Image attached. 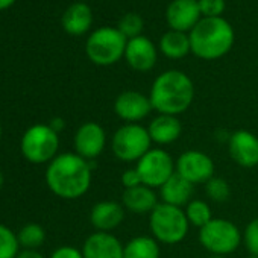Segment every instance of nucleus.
Here are the masks:
<instances>
[{
    "label": "nucleus",
    "instance_id": "19",
    "mask_svg": "<svg viewBox=\"0 0 258 258\" xmlns=\"http://www.w3.org/2000/svg\"><path fill=\"white\" fill-rule=\"evenodd\" d=\"M195 185L176 172L160 188V196L164 204L184 208L193 198Z\"/></svg>",
    "mask_w": 258,
    "mask_h": 258
},
{
    "label": "nucleus",
    "instance_id": "27",
    "mask_svg": "<svg viewBox=\"0 0 258 258\" xmlns=\"http://www.w3.org/2000/svg\"><path fill=\"white\" fill-rule=\"evenodd\" d=\"M205 193L207 196L214 201V202H225L229 199L231 195V187L226 179L223 178H216L213 176L207 184H205Z\"/></svg>",
    "mask_w": 258,
    "mask_h": 258
},
{
    "label": "nucleus",
    "instance_id": "22",
    "mask_svg": "<svg viewBox=\"0 0 258 258\" xmlns=\"http://www.w3.org/2000/svg\"><path fill=\"white\" fill-rule=\"evenodd\" d=\"M123 258H160V244L154 237H134L124 244Z\"/></svg>",
    "mask_w": 258,
    "mask_h": 258
},
{
    "label": "nucleus",
    "instance_id": "14",
    "mask_svg": "<svg viewBox=\"0 0 258 258\" xmlns=\"http://www.w3.org/2000/svg\"><path fill=\"white\" fill-rule=\"evenodd\" d=\"M123 244L111 232H94L91 234L84 246V258H123Z\"/></svg>",
    "mask_w": 258,
    "mask_h": 258
},
{
    "label": "nucleus",
    "instance_id": "35",
    "mask_svg": "<svg viewBox=\"0 0 258 258\" xmlns=\"http://www.w3.org/2000/svg\"><path fill=\"white\" fill-rule=\"evenodd\" d=\"M14 2H16V0H0V11L10 8Z\"/></svg>",
    "mask_w": 258,
    "mask_h": 258
},
{
    "label": "nucleus",
    "instance_id": "16",
    "mask_svg": "<svg viewBox=\"0 0 258 258\" xmlns=\"http://www.w3.org/2000/svg\"><path fill=\"white\" fill-rule=\"evenodd\" d=\"M199 2L196 0H173L167 10V22L173 31L185 32L199 23Z\"/></svg>",
    "mask_w": 258,
    "mask_h": 258
},
{
    "label": "nucleus",
    "instance_id": "5",
    "mask_svg": "<svg viewBox=\"0 0 258 258\" xmlns=\"http://www.w3.org/2000/svg\"><path fill=\"white\" fill-rule=\"evenodd\" d=\"M148 127L139 123H126L112 136L111 149L115 158L124 163H139L152 148Z\"/></svg>",
    "mask_w": 258,
    "mask_h": 258
},
{
    "label": "nucleus",
    "instance_id": "11",
    "mask_svg": "<svg viewBox=\"0 0 258 258\" xmlns=\"http://www.w3.org/2000/svg\"><path fill=\"white\" fill-rule=\"evenodd\" d=\"M75 151L87 161L97 158L106 146L105 129L96 121H85L79 126L75 136Z\"/></svg>",
    "mask_w": 258,
    "mask_h": 258
},
{
    "label": "nucleus",
    "instance_id": "4",
    "mask_svg": "<svg viewBox=\"0 0 258 258\" xmlns=\"http://www.w3.org/2000/svg\"><path fill=\"white\" fill-rule=\"evenodd\" d=\"M149 226L154 238L158 243L176 244L185 238L190 223L187 220L184 208L161 202L151 213Z\"/></svg>",
    "mask_w": 258,
    "mask_h": 258
},
{
    "label": "nucleus",
    "instance_id": "28",
    "mask_svg": "<svg viewBox=\"0 0 258 258\" xmlns=\"http://www.w3.org/2000/svg\"><path fill=\"white\" fill-rule=\"evenodd\" d=\"M118 31L127 38H136L140 37V32L143 31V20L139 14H126L120 23H118Z\"/></svg>",
    "mask_w": 258,
    "mask_h": 258
},
{
    "label": "nucleus",
    "instance_id": "6",
    "mask_svg": "<svg viewBox=\"0 0 258 258\" xmlns=\"http://www.w3.org/2000/svg\"><path fill=\"white\" fill-rule=\"evenodd\" d=\"M20 149L23 157L32 164L50 163L59 149V136L49 124H34L23 134Z\"/></svg>",
    "mask_w": 258,
    "mask_h": 258
},
{
    "label": "nucleus",
    "instance_id": "26",
    "mask_svg": "<svg viewBox=\"0 0 258 258\" xmlns=\"http://www.w3.org/2000/svg\"><path fill=\"white\" fill-rule=\"evenodd\" d=\"M20 252V241L17 234L5 226L0 225V258H17Z\"/></svg>",
    "mask_w": 258,
    "mask_h": 258
},
{
    "label": "nucleus",
    "instance_id": "9",
    "mask_svg": "<svg viewBox=\"0 0 258 258\" xmlns=\"http://www.w3.org/2000/svg\"><path fill=\"white\" fill-rule=\"evenodd\" d=\"M145 185L151 188H161L164 182L176 172L175 161L169 152L160 148L151 149L136 166Z\"/></svg>",
    "mask_w": 258,
    "mask_h": 258
},
{
    "label": "nucleus",
    "instance_id": "37",
    "mask_svg": "<svg viewBox=\"0 0 258 258\" xmlns=\"http://www.w3.org/2000/svg\"><path fill=\"white\" fill-rule=\"evenodd\" d=\"M210 258H225V256H220V255H213V256H210Z\"/></svg>",
    "mask_w": 258,
    "mask_h": 258
},
{
    "label": "nucleus",
    "instance_id": "8",
    "mask_svg": "<svg viewBox=\"0 0 258 258\" xmlns=\"http://www.w3.org/2000/svg\"><path fill=\"white\" fill-rule=\"evenodd\" d=\"M126 37L114 28H100L87 41V55L97 66L117 62L126 50Z\"/></svg>",
    "mask_w": 258,
    "mask_h": 258
},
{
    "label": "nucleus",
    "instance_id": "1",
    "mask_svg": "<svg viewBox=\"0 0 258 258\" xmlns=\"http://www.w3.org/2000/svg\"><path fill=\"white\" fill-rule=\"evenodd\" d=\"M91 164L78 154L56 155L47 166L46 182L61 199H78L91 185Z\"/></svg>",
    "mask_w": 258,
    "mask_h": 258
},
{
    "label": "nucleus",
    "instance_id": "31",
    "mask_svg": "<svg viewBox=\"0 0 258 258\" xmlns=\"http://www.w3.org/2000/svg\"><path fill=\"white\" fill-rule=\"evenodd\" d=\"M120 181H121V185L124 187V190L126 188H134V187H139V185H145L142 178H140V173L137 172V169L124 170Z\"/></svg>",
    "mask_w": 258,
    "mask_h": 258
},
{
    "label": "nucleus",
    "instance_id": "32",
    "mask_svg": "<svg viewBox=\"0 0 258 258\" xmlns=\"http://www.w3.org/2000/svg\"><path fill=\"white\" fill-rule=\"evenodd\" d=\"M50 258H84V255L82 250L73 246H61L56 250H53Z\"/></svg>",
    "mask_w": 258,
    "mask_h": 258
},
{
    "label": "nucleus",
    "instance_id": "29",
    "mask_svg": "<svg viewBox=\"0 0 258 258\" xmlns=\"http://www.w3.org/2000/svg\"><path fill=\"white\" fill-rule=\"evenodd\" d=\"M243 241L250 255L258 256V217L252 219L243 234Z\"/></svg>",
    "mask_w": 258,
    "mask_h": 258
},
{
    "label": "nucleus",
    "instance_id": "15",
    "mask_svg": "<svg viewBox=\"0 0 258 258\" xmlns=\"http://www.w3.org/2000/svg\"><path fill=\"white\" fill-rule=\"evenodd\" d=\"M124 56L127 64L137 72H148L157 62V49L146 37L131 38L126 44Z\"/></svg>",
    "mask_w": 258,
    "mask_h": 258
},
{
    "label": "nucleus",
    "instance_id": "24",
    "mask_svg": "<svg viewBox=\"0 0 258 258\" xmlns=\"http://www.w3.org/2000/svg\"><path fill=\"white\" fill-rule=\"evenodd\" d=\"M184 213L187 216V220L191 226H198L199 229L204 228L211 219H213V214H211V210H210V205L202 201V199H191L185 208H184Z\"/></svg>",
    "mask_w": 258,
    "mask_h": 258
},
{
    "label": "nucleus",
    "instance_id": "30",
    "mask_svg": "<svg viewBox=\"0 0 258 258\" xmlns=\"http://www.w3.org/2000/svg\"><path fill=\"white\" fill-rule=\"evenodd\" d=\"M225 8L223 0H199L201 14L205 17H219Z\"/></svg>",
    "mask_w": 258,
    "mask_h": 258
},
{
    "label": "nucleus",
    "instance_id": "18",
    "mask_svg": "<svg viewBox=\"0 0 258 258\" xmlns=\"http://www.w3.org/2000/svg\"><path fill=\"white\" fill-rule=\"evenodd\" d=\"M148 131H149L152 143L164 146V145L175 143L181 137L182 124L176 115L158 114V117H155L149 123Z\"/></svg>",
    "mask_w": 258,
    "mask_h": 258
},
{
    "label": "nucleus",
    "instance_id": "7",
    "mask_svg": "<svg viewBox=\"0 0 258 258\" xmlns=\"http://www.w3.org/2000/svg\"><path fill=\"white\" fill-rule=\"evenodd\" d=\"M199 241L213 255H228L237 250L243 241V235L237 225L228 219H211L199 229Z\"/></svg>",
    "mask_w": 258,
    "mask_h": 258
},
{
    "label": "nucleus",
    "instance_id": "21",
    "mask_svg": "<svg viewBox=\"0 0 258 258\" xmlns=\"http://www.w3.org/2000/svg\"><path fill=\"white\" fill-rule=\"evenodd\" d=\"M93 22V14L88 5L85 4H73L67 8L62 16V28L70 35H82L85 34Z\"/></svg>",
    "mask_w": 258,
    "mask_h": 258
},
{
    "label": "nucleus",
    "instance_id": "17",
    "mask_svg": "<svg viewBox=\"0 0 258 258\" xmlns=\"http://www.w3.org/2000/svg\"><path fill=\"white\" fill-rule=\"evenodd\" d=\"M124 219V207L114 201L97 202L90 213L91 225L100 232H109L115 229Z\"/></svg>",
    "mask_w": 258,
    "mask_h": 258
},
{
    "label": "nucleus",
    "instance_id": "2",
    "mask_svg": "<svg viewBox=\"0 0 258 258\" xmlns=\"http://www.w3.org/2000/svg\"><path fill=\"white\" fill-rule=\"evenodd\" d=\"M149 99L152 108L160 114L178 117L190 108L195 99V85L182 72H164L155 79Z\"/></svg>",
    "mask_w": 258,
    "mask_h": 258
},
{
    "label": "nucleus",
    "instance_id": "33",
    "mask_svg": "<svg viewBox=\"0 0 258 258\" xmlns=\"http://www.w3.org/2000/svg\"><path fill=\"white\" fill-rule=\"evenodd\" d=\"M17 258H44L37 249H25L22 252H19Z\"/></svg>",
    "mask_w": 258,
    "mask_h": 258
},
{
    "label": "nucleus",
    "instance_id": "12",
    "mask_svg": "<svg viewBox=\"0 0 258 258\" xmlns=\"http://www.w3.org/2000/svg\"><path fill=\"white\" fill-rule=\"evenodd\" d=\"M228 152L235 164L252 169L258 166V137L246 129H238L229 136Z\"/></svg>",
    "mask_w": 258,
    "mask_h": 258
},
{
    "label": "nucleus",
    "instance_id": "38",
    "mask_svg": "<svg viewBox=\"0 0 258 258\" xmlns=\"http://www.w3.org/2000/svg\"><path fill=\"white\" fill-rule=\"evenodd\" d=\"M247 258H258V256H256V255H249Z\"/></svg>",
    "mask_w": 258,
    "mask_h": 258
},
{
    "label": "nucleus",
    "instance_id": "34",
    "mask_svg": "<svg viewBox=\"0 0 258 258\" xmlns=\"http://www.w3.org/2000/svg\"><path fill=\"white\" fill-rule=\"evenodd\" d=\"M49 126L53 129L55 133H58V134H59V133L62 131V129H64L66 123H64V120H62L61 117H55V118H52V120H50Z\"/></svg>",
    "mask_w": 258,
    "mask_h": 258
},
{
    "label": "nucleus",
    "instance_id": "36",
    "mask_svg": "<svg viewBox=\"0 0 258 258\" xmlns=\"http://www.w3.org/2000/svg\"><path fill=\"white\" fill-rule=\"evenodd\" d=\"M2 185H4V175L0 172V188H2Z\"/></svg>",
    "mask_w": 258,
    "mask_h": 258
},
{
    "label": "nucleus",
    "instance_id": "3",
    "mask_svg": "<svg viewBox=\"0 0 258 258\" xmlns=\"http://www.w3.org/2000/svg\"><path fill=\"white\" fill-rule=\"evenodd\" d=\"M234 43L231 25L220 17H205L191 29V52L202 59H217L229 52Z\"/></svg>",
    "mask_w": 258,
    "mask_h": 258
},
{
    "label": "nucleus",
    "instance_id": "20",
    "mask_svg": "<svg viewBox=\"0 0 258 258\" xmlns=\"http://www.w3.org/2000/svg\"><path fill=\"white\" fill-rule=\"evenodd\" d=\"M121 205L131 213L146 214L152 213L158 205V198L154 188L148 185H139L134 188H126L121 196Z\"/></svg>",
    "mask_w": 258,
    "mask_h": 258
},
{
    "label": "nucleus",
    "instance_id": "10",
    "mask_svg": "<svg viewBox=\"0 0 258 258\" xmlns=\"http://www.w3.org/2000/svg\"><path fill=\"white\" fill-rule=\"evenodd\" d=\"M175 170L178 175L185 178L193 185L207 184L214 176V163L210 155L201 151H187L179 155L175 163Z\"/></svg>",
    "mask_w": 258,
    "mask_h": 258
},
{
    "label": "nucleus",
    "instance_id": "25",
    "mask_svg": "<svg viewBox=\"0 0 258 258\" xmlns=\"http://www.w3.org/2000/svg\"><path fill=\"white\" fill-rule=\"evenodd\" d=\"M20 246L25 249H37L46 240V231L38 223H28L25 225L20 232L17 234Z\"/></svg>",
    "mask_w": 258,
    "mask_h": 258
},
{
    "label": "nucleus",
    "instance_id": "23",
    "mask_svg": "<svg viewBox=\"0 0 258 258\" xmlns=\"http://www.w3.org/2000/svg\"><path fill=\"white\" fill-rule=\"evenodd\" d=\"M161 52L172 59H179L182 56H185L190 50V37H187L184 32H178V31H170L167 34L163 35L161 43H160Z\"/></svg>",
    "mask_w": 258,
    "mask_h": 258
},
{
    "label": "nucleus",
    "instance_id": "13",
    "mask_svg": "<svg viewBox=\"0 0 258 258\" xmlns=\"http://www.w3.org/2000/svg\"><path fill=\"white\" fill-rule=\"evenodd\" d=\"M152 109L151 99L139 91H124L118 94L114 102V111L117 117L126 123L142 121L151 114Z\"/></svg>",
    "mask_w": 258,
    "mask_h": 258
},
{
    "label": "nucleus",
    "instance_id": "39",
    "mask_svg": "<svg viewBox=\"0 0 258 258\" xmlns=\"http://www.w3.org/2000/svg\"><path fill=\"white\" fill-rule=\"evenodd\" d=\"M0 137H2V124H0Z\"/></svg>",
    "mask_w": 258,
    "mask_h": 258
}]
</instances>
